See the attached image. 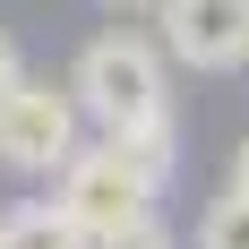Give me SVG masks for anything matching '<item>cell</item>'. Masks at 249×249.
<instances>
[{"label": "cell", "mask_w": 249, "mask_h": 249, "mask_svg": "<svg viewBox=\"0 0 249 249\" xmlns=\"http://www.w3.org/2000/svg\"><path fill=\"white\" fill-rule=\"evenodd\" d=\"M69 95H77V112H86L95 138H138V129L172 121V60H163L155 35L112 26V35H95V43L77 52Z\"/></svg>", "instance_id": "obj_1"}, {"label": "cell", "mask_w": 249, "mask_h": 249, "mask_svg": "<svg viewBox=\"0 0 249 249\" xmlns=\"http://www.w3.org/2000/svg\"><path fill=\"white\" fill-rule=\"evenodd\" d=\"M163 189H172V180L155 172L146 155H129L121 138H86V146L69 155V172L52 180V198L69 206L95 241H103V232H121V224H138V215H155Z\"/></svg>", "instance_id": "obj_2"}, {"label": "cell", "mask_w": 249, "mask_h": 249, "mask_svg": "<svg viewBox=\"0 0 249 249\" xmlns=\"http://www.w3.org/2000/svg\"><path fill=\"white\" fill-rule=\"evenodd\" d=\"M77 146H86V112H77L69 77L52 86V77L26 69L18 95H0V172L9 180H60Z\"/></svg>", "instance_id": "obj_3"}, {"label": "cell", "mask_w": 249, "mask_h": 249, "mask_svg": "<svg viewBox=\"0 0 249 249\" xmlns=\"http://www.w3.org/2000/svg\"><path fill=\"white\" fill-rule=\"evenodd\" d=\"M155 43L172 69L232 77L249 69V0H155Z\"/></svg>", "instance_id": "obj_4"}, {"label": "cell", "mask_w": 249, "mask_h": 249, "mask_svg": "<svg viewBox=\"0 0 249 249\" xmlns=\"http://www.w3.org/2000/svg\"><path fill=\"white\" fill-rule=\"evenodd\" d=\"M0 249H95V232L60 198H18V206H0Z\"/></svg>", "instance_id": "obj_5"}, {"label": "cell", "mask_w": 249, "mask_h": 249, "mask_svg": "<svg viewBox=\"0 0 249 249\" xmlns=\"http://www.w3.org/2000/svg\"><path fill=\"white\" fill-rule=\"evenodd\" d=\"M198 249H249V198H206V215H198Z\"/></svg>", "instance_id": "obj_6"}, {"label": "cell", "mask_w": 249, "mask_h": 249, "mask_svg": "<svg viewBox=\"0 0 249 249\" xmlns=\"http://www.w3.org/2000/svg\"><path fill=\"white\" fill-rule=\"evenodd\" d=\"M95 249H180V241H172V224H163V215H138V224H121V232H103Z\"/></svg>", "instance_id": "obj_7"}, {"label": "cell", "mask_w": 249, "mask_h": 249, "mask_svg": "<svg viewBox=\"0 0 249 249\" xmlns=\"http://www.w3.org/2000/svg\"><path fill=\"white\" fill-rule=\"evenodd\" d=\"M18 86H26V52H18V35L0 26V95H18Z\"/></svg>", "instance_id": "obj_8"}, {"label": "cell", "mask_w": 249, "mask_h": 249, "mask_svg": "<svg viewBox=\"0 0 249 249\" xmlns=\"http://www.w3.org/2000/svg\"><path fill=\"white\" fill-rule=\"evenodd\" d=\"M232 198H249V138L232 146Z\"/></svg>", "instance_id": "obj_9"}, {"label": "cell", "mask_w": 249, "mask_h": 249, "mask_svg": "<svg viewBox=\"0 0 249 249\" xmlns=\"http://www.w3.org/2000/svg\"><path fill=\"white\" fill-rule=\"evenodd\" d=\"M95 9H112V18H155V0H95Z\"/></svg>", "instance_id": "obj_10"}]
</instances>
